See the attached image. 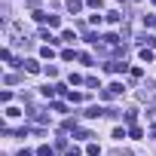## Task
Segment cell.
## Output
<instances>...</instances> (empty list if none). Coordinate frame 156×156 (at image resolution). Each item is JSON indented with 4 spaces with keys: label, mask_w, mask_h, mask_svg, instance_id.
<instances>
[{
    "label": "cell",
    "mask_w": 156,
    "mask_h": 156,
    "mask_svg": "<svg viewBox=\"0 0 156 156\" xmlns=\"http://www.w3.org/2000/svg\"><path fill=\"white\" fill-rule=\"evenodd\" d=\"M25 67H28L31 73H37V70H40V64H37V61H25Z\"/></svg>",
    "instance_id": "1"
},
{
    "label": "cell",
    "mask_w": 156,
    "mask_h": 156,
    "mask_svg": "<svg viewBox=\"0 0 156 156\" xmlns=\"http://www.w3.org/2000/svg\"><path fill=\"white\" fill-rule=\"evenodd\" d=\"M19 156H31V153H28V150H22V153H19Z\"/></svg>",
    "instance_id": "2"
}]
</instances>
